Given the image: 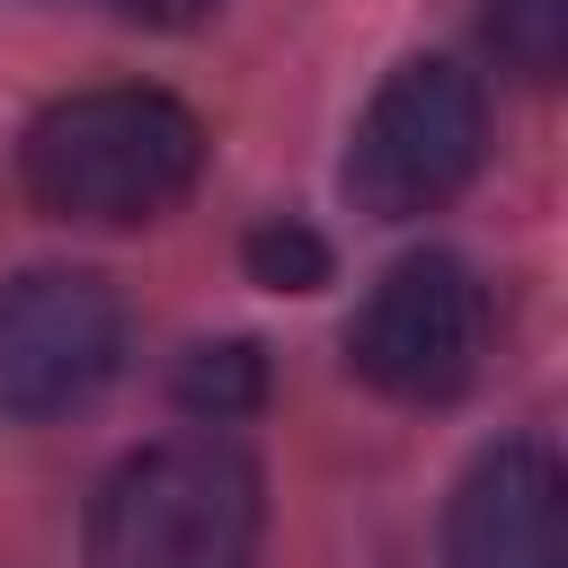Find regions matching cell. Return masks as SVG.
Instances as JSON below:
<instances>
[{"label": "cell", "mask_w": 568, "mask_h": 568, "mask_svg": "<svg viewBox=\"0 0 568 568\" xmlns=\"http://www.w3.org/2000/svg\"><path fill=\"white\" fill-rule=\"evenodd\" d=\"M169 390H178V408L195 426H231V417H248L266 399V346L257 337H204V346L178 355V382Z\"/></svg>", "instance_id": "obj_7"}, {"label": "cell", "mask_w": 568, "mask_h": 568, "mask_svg": "<svg viewBox=\"0 0 568 568\" xmlns=\"http://www.w3.org/2000/svg\"><path fill=\"white\" fill-rule=\"evenodd\" d=\"M444 568H568V479L541 435H506L453 479Z\"/></svg>", "instance_id": "obj_6"}, {"label": "cell", "mask_w": 568, "mask_h": 568, "mask_svg": "<svg viewBox=\"0 0 568 568\" xmlns=\"http://www.w3.org/2000/svg\"><path fill=\"white\" fill-rule=\"evenodd\" d=\"M195 178H204V124L169 89H133V80L71 89L18 133V186L53 222L133 231L186 204Z\"/></svg>", "instance_id": "obj_1"}, {"label": "cell", "mask_w": 568, "mask_h": 568, "mask_svg": "<svg viewBox=\"0 0 568 568\" xmlns=\"http://www.w3.org/2000/svg\"><path fill=\"white\" fill-rule=\"evenodd\" d=\"M346 364L399 408H453L488 364V284L453 248H408L346 320Z\"/></svg>", "instance_id": "obj_4"}, {"label": "cell", "mask_w": 568, "mask_h": 568, "mask_svg": "<svg viewBox=\"0 0 568 568\" xmlns=\"http://www.w3.org/2000/svg\"><path fill=\"white\" fill-rule=\"evenodd\" d=\"M488 151V98L453 53H408L346 133V204L373 222L444 213Z\"/></svg>", "instance_id": "obj_3"}, {"label": "cell", "mask_w": 568, "mask_h": 568, "mask_svg": "<svg viewBox=\"0 0 568 568\" xmlns=\"http://www.w3.org/2000/svg\"><path fill=\"white\" fill-rule=\"evenodd\" d=\"M479 36H488L497 71H515L524 89H550L568 71V0H488Z\"/></svg>", "instance_id": "obj_8"}, {"label": "cell", "mask_w": 568, "mask_h": 568, "mask_svg": "<svg viewBox=\"0 0 568 568\" xmlns=\"http://www.w3.org/2000/svg\"><path fill=\"white\" fill-rule=\"evenodd\" d=\"M240 266H248V284H266V293H320V284H328V240H320L311 222H293V213H266V222L240 240Z\"/></svg>", "instance_id": "obj_9"}, {"label": "cell", "mask_w": 568, "mask_h": 568, "mask_svg": "<svg viewBox=\"0 0 568 568\" xmlns=\"http://www.w3.org/2000/svg\"><path fill=\"white\" fill-rule=\"evenodd\" d=\"M124 293L89 266H27L0 284V417H71L124 373Z\"/></svg>", "instance_id": "obj_5"}, {"label": "cell", "mask_w": 568, "mask_h": 568, "mask_svg": "<svg viewBox=\"0 0 568 568\" xmlns=\"http://www.w3.org/2000/svg\"><path fill=\"white\" fill-rule=\"evenodd\" d=\"M257 524V462L231 435H160L106 470L89 506V568H248Z\"/></svg>", "instance_id": "obj_2"}, {"label": "cell", "mask_w": 568, "mask_h": 568, "mask_svg": "<svg viewBox=\"0 0 568 568\" xmlns=\"http://www.w3.org/2000/svg\"><path fill=\"white\" fill-rule=\"evenodd\" d=\"M133 27H195V18H213L222 0H115Z\"/></svg>", "instance_id": "obj_10"}]
</instances>
